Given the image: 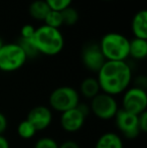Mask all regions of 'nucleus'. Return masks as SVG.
I'll return each instance as SVG.
<instances>
[{
	"label": "nucleus",
	"mask_w": 147,
	"mask_h": 148,
	"mask_svg": "<svg viewBox=\"0 0 147 148\" xmlns=\"http://www.w3.org/2000/svg\"><path fill=\"white\" fill-rule=\"evenodd\" d=\"M97 74L101 92L111 96L124 93L132 81V71L126 60H106Z\"/></svg>",
	"instance_id": "obj_1"
},
{
	"label": "nucleus",
	"mask_w": 147,
	"mask_h": 148,
	"mask_svg": "<svg viewBox=\"0 0 147 148\" xmlns=\"http://www.w3.org/2000/svg\"><path fill=\"white\" fill-rule=\"evenodd\" d=\"M31 41L38 53L51 57L59 55L65 45V39L61 30L45 24L36 28Z\"/></svg>",
	"instance_id": "obj_2"
},
{
	"label": "nucleus",
	"mask_w": 147,
	"mask_h": 148,
	"mask_svg": "<svg viewBox=\"0 0 147 148\" xmlns=\"http://www.w3.org/2000/svg\"><path fill=\"white\" fill-rule=\"evenodd\" d=\"M130 39L118 32H108L101 38L99 45L106 60L122 62L129 58Z\"/></svg>",
	"instance_id": "obj_3"
},
{
	"label": "nucleus",
	"mask_w": 147,
	"mask_h": 148,
	"mask_svg": "<svg viewBox=\"0 0 147 148\" xmlns=\"http://www.w3.org/2000/svg\"><path fill=\"white\" fill-rule=\"evenodd\" d=\"M49 104L51 109L62 114L66 111L74 109L80 104V94L73 87H59L51 93Z\"/></svg>",
	"instance_id": "obj_4"
},
{
	"label": "nucleus",
	"mask_w": 147,
	"mask_h": 148,
	"mask_svg": "<svg viewBox=\"0 0 147 148\" xmlns=\"http://www.w3.org/2000/svg\"><path fill=\"white\" fill-rule=\"evenodd\" d=\"M27 57L17 42L4 43L0 49V71L11 73L21 69Z\"/></svg>",
	"instance_id": "obj_5"
},
{
	"label": "nucleus",
	"mask_w": 147,
	"mask_h": 148,
	"mask_svg": "<svg viewBox=\"0 0 147 148\" xmlns=\"http://www.w3.org/2000/svg\"><path fill=\"white\" fill-rule=\"evenodd\" d=\"M90 111L97 118L101 120H111L114 119L119 110V106L114 96L99 93L96 97L91 100Z\"/></svg>",
	"instance_id": "obj_6"
},
{
	"label": "nucleus",
	"mask_w": 147,
	"mask_h": 148,
	"mask_svg": "<svg viewBox=\"0 0 147 148\" xmlns=\"http://www.w3.org/2000/svg\"><path fill=\"white\" fill-rule=\"evenodd\" d=\"M90 113V107L87 104L80 103L76 108L61 114V126L68 133H76L83 128L85 121Z\"/></svg>",
	"instance_id": "obj_7"
},
{
	"label": "nucleus",
	"mask_w": 147,
	"mask_h": 148,
	"mask_svg": "<svg viewBox=\"0 0 147 148\" xmlns=\"http://www.w3.org/2000/svg\"><path fill=\"white\" fill-rule=\"evenodd\" d=\"M122 109L139 116L147 109V94L144 89L129 87L123 93Z\"/></svg>",
	"instance_id": "obj_8"
},
{
	"label": "nucleus",
	"mask_w": 147,
	"mask_h": 148,
	"mask_svg": "<svg viewBox=\"0 0 147 148\" xmlns=\"http://www.w3.org/2000/svg\"><path fill=\"white\" fill-rule=\"evenodd\" d=\"M81 59L85 68L93 73H98L106 62L100 45L95 41H89L83 47Z\"/></svg>",
	"instance_id": "obj_9"
},
{
	"label": "nucleus",
	"mask_w": 147,
	"mask_h": 148,
	"mask_svg": "<svg viewBox=\"0 0 147 148\" xmlns=\"http://www.w3.org/2000/svg\"><path fill=\"white\" fill-rule=\"evenodd\" d=\"M115 124L117 129L127 139H135L140 135L138 116L119 109L115 116Z\"/></svg>",
	"instance_id": "obj_10"
},
{
	"label": "nucleus",
	"mask_w": 147,
	"mask_h": 148,
	"mask_svg": "<svg viewBox=\"0 0 147 148\" xmlns=\"http://www.w3.org/2000/svg\"><path fill=\"white\" fill-rule=\"evenodd\" d=\"M27 119L36 128V131L45 130L53 122V112L46 106H36L32 108L27 115Z\"/></svg>",
	"instance_id": "obj_11"
},
{
	"label": "nucleus",
	"mask_w": 147,
	"mask_h": 148,
	"mask_svg": "<svg viewBox=\"0 0 147 148\" xmlns=\"http://www.w3.org/2000/svg\"><path fill=\"white\" fill-rule=\"evenodd\" d=\"M131 27L134 37L147 39V11L145 9L139 10L133 16Z\"/></svg>",
	"instance_id": "obj_12"
},
{
	"label": "nucleus",
	"mask_w": 147,
	"mask_h": 148,
	"mask_svg": "<svg viewBox=\"0 0 147 148\" xmlns=\"http://www.w3.org/2000/svg\"><path fill=\"white\" fill-rule=\"evenodd\" d=\"M95 148H124V143L117 133L106 132L98 138Z\"/></svg>",
	"instance_id": "obj_13"
},
{
	"label": "nucleus",
	"mask_w": 147,
	"mask_h": 148,
	"mask_svg": "<svg viewBox=\"0 0 147 148\" xmlns=\"http://www.w3.org/2000/svg\"><path fill=\"white\" fill-rule=\"evenodd\" d=\"M80 93L83 97L90 100H92L99 93H101V89L97 78L88 77V78L84 79L80 85Z\"/></svg>",
	"instance_id": "obj_14"
},
{
	"label": "nucleus",
	"mask_w": 147,
	"mask_h": 148,
	"mask_svg": "<svg viewBox=\"0 0 147 148\" xmlns=\"http://www.w3.org/2000/svg\"><path fill=\"white\" fill-rule=\"evenodd\" d=\"M129 57L134 60H144L147 57V39L132 38L129 42Z\"/></svg>",
	"instance_id": "obj_15"
},
{
	"label": "nucleus",
	"mask_w": 147,
	"mask_h": 148,
	"mask_svg": "<svg viewBox=\"0 0 147 148\" xmlns=\"http://www.w3.org/2000/svg\"><path fill=\"white\" fill-rule=\"evenodd\" d=\"M28 11H29V15L34 19L44 21L45 17L51 11V8L49 7V5L44 0H34L29 5Z\"/></svg>",
	"instance_id": "obj_16"
},
{
	"label": "nucleus",
	"mask_w": 147,
	"mask_h": 148,
	"mask_svg": "<svg viewBox=\"0 0 147 148\" xmlns=\"http://www.w3.org/2000/svg\"><path fill=\"white\" fill-rule=\"evenodd\" d=\"M37 131L34 127V125L27 120L21 121L17 126V134L19 135V137H21L22 139H31L32 137L36 136Z\"/></svg>",
	"instance_id": "obj_17"
},
{
	"label": "nucleus",
	"mask_w": 147,
	"mask_h": 148,
	"mask_svg": "<svg viewBox=\"0 0 147 148\" xmlns=\"http://www.w3.org/2000/svg\"><path fill=\"white\" fill-rule=\"evenodd\" d=\"M62 13V18H63V25H68L72 26L78 22L79 20V12L76 8L70 7L64 9L63 11H61Z\"/></svg>",
	"instance_id": "obj_18"
},
{
	"label": "nucleus",
	"mask_w": 147,
	"mask_h": 148,
	"mask_svg": "<svg viewBox=\"0 0 147 148\" xmlns=\"http://www.w3.org/2000/svg\"><path fill=\"white\" fill-rule=\"evenodd\" d=\"M44 24L47 26H51L53 28L59 29L63 25V18H62L61 11H55V10H51L47 14V16L44 19Z\"/></svg>",
	"instance_id": "obj_19"
},
{
	"label": "nucleus",
	"mask_w": 147,
	"mask_h": 148,
	"mask_svg": "<svg viewBox=\"0 0 147 148\" xmlns=\"http://www.w3.org/2000/svg\"><path fill=\"white\" fill-rule=\"evenodd\" d=\"M17 43L21 47V49H23V51L25 53L27 59H29V58H34V57H36L37 55H39L38 51H37L36 49L34 47L31 39H25V38L19 37Z\"/></svg>",
	"instance_id": "obj_20"
},
{
	"label": "nucleus",
	"mask_w": 147,
	"mask_h": 148,
	"mask_svg": "<svg viewBox=\"0 0 147 148\" xmlns=\"http://www.w3.org/2000/svg\"><path fill=\"white\" fill-rule=\"evenodd\" d=\"M51 10L55 11H63L64 9L72 5L73 0H44Z\"/></svg>",
	"instance_id": "obj_21"
},
{
	"label": "nucleus",
	"mask_w": 147,
	"mask_h": 148,
	"mask_svg": "<svg viewBox=\"0 0 147 148\" xmlns=\"http://www.w3.org/2000/svg\"><path fill=\"white\" fill-rule=\"evenodd\" d=\"M34 148H59V144L51 137H42L36 141Z\"/></svg>",
	"instance_id": "obj_22"
},
{
	"label": "nucleus",
	"mask_w": 147,
	"mask_h": 148,
	"mask_svg": "<svg viewBox=\"0 0 147 148\" xmlns=\"http://www.w3.org/2000/svg\"><path fill=\"white\" fill-rule=\"evenodd\" d=\"M36 28L34 26H32L31 24H25L22 26L21 32H20V37L25 39H31V37L34 36Z\"/></svg>",
	"instance_id": "obj_23"
},
{
	"label": "nucleus",
	"mask_w": 147,
	"mask_h": 148,
	"mask_svg": "<svg viewBox=\"0 0 147 148\" xmlns=\"http://www.w3.org/2000/svg\"><path fill=\"white\" fill-rule=\"evenodd\" d=\"M138 125H139L140 132L145 133L147 131V111L138 116Z\"/></svg>",
	"instance_id": "obj_24"
},
{
	"label": "nucleus",
	"mask_w": 147,
	"mask_h": 148,
	"mask_svg": "<svg viewBox=\"0 0 147 148\" xmlns=\"http://www.w3.org/2000/svg\"><path fill=\"white\" fill-rule=\"evenodd\" d=\"M8 126V121L6 116L2 112H0V135H3Z\"/></svg>",
	"instance_id": "obj_25"
},
{
	"label": "nucleus",
	"mask_w": 147,
	"mask_h": 148,
	"mask_svg": "<svg viewBox=\"0 0 147 148\" xmlns=\"http://www.w3.org/2000/svg\"><path fill=\"white\" fill-rule=\"evenodd\" d=\"M59 148H80V146H79V144L76 141L67 140V141H64L61 144H59Z\"/></svg>",
	"instance_id": "obj_26"
},
{
	"label": "nucleus",
	"mask_w": 147,
	"mask_h": 148,
	"mask_svg": "<svg viewBox=\"0 0 147 148\" xmlns=\"http://www.w3.org/2000/svg\"><path fill=\"white\" fill-rule=\"evenodd\" d=\"M0 148H10V144L4 135H0Z\"/></svg>",
	"instance_id": "obj_27"
},
{
	"label": "nucleus",
	"mask_w": 147,
	"mask_h": 148,
	"mask_svg": "<svg viewBox=\"0 0 147 148\" xmlns=\"http://www.w3.org/2000/svg\"><path fill=\"white\" fill-rule=\"evenodd\" d=\"M4 43H3V41H2V39L0 38V49H1V47H2V45H3Z\"/></svg>",
	"instance_id": "obj_28"
},
{
	"label": "nucleus",
	"mask_w": 147,
	"mask_h": 148,
	"mask_svg": "<svg viewBox=\"0 0 147 148\" xmlns=\"http://www.w3.org/2000/svg\"><path fill=\"white\" fill-rule=\"evenodd\" d=\"M104 1H112V0H104Z\"/></svg>",
	"instance_id": "obj_29"
}]
</instances>
